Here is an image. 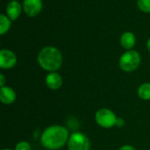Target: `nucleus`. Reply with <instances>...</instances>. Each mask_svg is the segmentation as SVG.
Listing matches in <instances>:
<instances>
[{
	"instance_id": "nucleus-8",
	"label": "nucleus",
	"mask_w": 150,
	"mask_h": 150,
	"mask_svg": "<svg viewBox=\"0 0 150 150\" xmlns=\"http://www.w3.org/2000/svg\"><path fill=\"white\" fill-rule=\"evenodd\" d=\"M46 82V85L48 89L52 90V91H56L59 90L63 83V80L62 76L55 72H49L45 79Z\"/></svg>"
},
{
	"instance_id": "nucleus-4",
	"label": "nucleus",
	"mask_w": 150,
	"mask_h": 150,
	"mask_svg": "<svg viewBox=\"0 0 150 150\" xmlns=\"http://www.w3.org/2000/svg\"><path fill=\"white\" fill-rule=\"evenodd\" d=\"M117 116L112 110L108 108H101L97 111L95 114V121L96 123L104 128H112L115 127Z\"/></svg>"
},
{
	"instance_id": "nucleus-14",
	"label": "nucleus",
	"mask_w": 150,
	"mask_h": 150,
	"mask_svg": "<svg viewBox=\"0 0 150 150\" xmlns=\"http://www.w3.org/2000/svg\"><path fill=\"white\" fill-rule=\"evenodd\" d=\"M137 6L142 11L150 13V0H137Z\"/></svg>"
},
{
	"instance_id": "nucleus-3",
	"label": "nucleus",
	"mask_w": 150,
	"mask_h": 150,
	"mask_svg": "<svg viewBox=\"0 0 150 150\" xmlns=\"http://www.w3.org/2000/svg\"><path fill=\"white\" fill-rule=\"evenodd\" d=\"M142 62V57L136 50H127L120 58L119 65L120 68L127 73L136 70Z\"/></svg>"
},
{
	"instance_id": "nucleus-10",
	"label": "nucleus",
	"mask_w": 150,
	"mask_h": 150,
	"mask_svg": "<svg viewBox=\"0 0 150 150\" xmlns=\"http://www.w3.org/2000/svg\"><path fill=\"white\" fill-rule=\"evenodd\" d=\"M17 98L16 91L10 86L1 87L0 90V101L4 105H11L15 102Z\"/></svg>"
},
{
	"instance_id": "nucleus-12",
	"label": "nucleus",
	"mask_w": 150,
	"mask_h": 150,
	"mask_svg": "<svg viewBox=\"0 0 150 150\" xmlns=\"http://www.w3.org/2000/svg\"><path fill=\"white\" fill-rule=\"evenodd\" d=\"M137 94L142 100H150V83H144L140 85L137 90Z\"/></svg>"
},
{
	"instance_id": "nucleus-5",
	"label": "nucleus",
	"mask_w": 150,
	"mask_h": 150,
	"mask_svg": "<svg viewBox=\"0 0 150 150\" xmlns=\"http://www.w3.org/2000/svg\"><path fill=\"white\" fill-rule=\"evenodd\" d=\"M68 150H91L90 139L81 132L70 134L68 143Z\"/></svg>"
},
{
	"instance_id": "nucleus-7",
	"label": "nucleus",
	"mask_w": 150,
	"mask_h": 150,
	"mask_svg": "<svg viewBox=\"0 0 150 150\" xmlns=\"http://www.w3.org/2000/svg\"><path fill=\"white\" fill-rule=\"evenodd\" d=\"M23 11L28 17H35L43 8L42 0H23Z\"/></svg>"
},
{
	"instance_id": "nucleus-19",
	"label": "nucleus",
	"mask_w": 150,
	"mask_h": 150,
	"mask_svg": "<svg viewBox=\"0 0 150 150\" xmlns=\"http://www.w3.org/2000/svg\"><path fill=\"white\" fill-rule=\"evenodd\" d=\"M147 48H148V50L150 52V38L148 40V41H147Z\"/></svg>"
},
{
	"instance_id": "nucleus-6",
	"label": "nucleus",
	"mask_w": 150,
	"mask_h": 150,
	"mask_svg": "<svg viewBox=\"0 0 150 150\" xmlns=\"http://www.w3.org/2000/svg\"><path fill=\"white\" fill-rule=\"evenodd\" d=\"M17 63L16 54L10 49H2L0 51V68L2 69H12Z\"/></svg>"
},
{
	"instance_id": "nucleus-21",
	"label": "nucleus",
	"mask_w": 150,
	"mask_h": 150,
	"mask_svg": "<svg viewBox=\"0 0 150 150\" xmlns=\"http://www.w3.org/2000/svg\"><path fill=\"white\" fill-rule=\"evenodd\" d=\"M12 1H19V0H12Z\"/></svg>"
},
{
	"instance_id": "nucleus-15",
	"label": "nucleus",
	"mask_w": 150,
	"mask_h": 150,
	"mask_svg": "<svg viewBox=\"0 0 150 150\" xmlns=\"http://www.w3.org/2000/svg\"><path fill=\"white\" fill-rule=\"evenodd\" d=\"M14 150H32V147L29 142L25 141H21L17 143Z\"/></svg>"
},
{
	"instance_id": "nucleus-2",
	"label": "nucleus",
	"mask_w": 150,
	"mask_h": 150,
	"mask_svg": "<svg viewBox=\"0 0 150 150\" xmlns=\"http://www.w3.org/2000/svg\"><path fill=\"white\" fill-rule=\"evenodd\" d=\"M37 60L41 69L48 72H55L62 67L63 57L58 48L47 46L39 52Z\"/></svg>"
},
{
	"instance_id": "nucleus-13",
	"label": "nucleus",
	"mask_w": 150,
	"mask_h": 150,
	"mask_svg": "<svg viewBox=\"0 0 150 150\" xmlns=\"http://www.w3.org/2000/svg\"><path fill=\"white\" fill-rule=\"evenodd\" d=\"M11 26V20L8 18L6 14L2 13L0 15V34H5Z\"/></svg>"
},
{
	"instance_id": "nucleus-16",
	"label": "nucleus",
	"mask_w": 150,
	"mask_h": 150,
	"mask_svg": "<svg viewBox=\"0 0 150 150\" xmlns=\"http://www.w3.org/2000/svg\"><path fill=\"white\" fill-rule=\"evenodd\" d=\"M124 125H125V120H124V119L121 118V117H118V118H117V120H116V125H115V127H124Z\"/></svg>"
},
{
	"instance_id": "nucleus-11",
	"label": "nucleus",
	"mask_w": 150,
	"mask_h": 150,
	"mask_svg": "<svg viewBox=\"0 0 150 150\" xmlns=\"http://www.w3.org/2000/svg\"><path fill=\"white\" fill-rule=\"evenodd\" d=\"M120 45L126 50H132L136 44V37L132 32H125L120 37Z\"/></svg>"
},
{
	"instance_id": "nucleus-22",
	"label": "nucleus",
	"mask_w": 150,
	"mask_h": 150,
	"mask_svg": "<svg viewBox=\"0 0 150 150\" xmlns=\"http://www.w3.org/2000/svg\"><path fill=\"white\" fill-rule=\"evenodd\" d=\"M46 150H47V149H46Z\"/></svg>"
},
{
	"instance_id": "nucleus-20",
	"label": "nucleus",
	"mask_w": 150,
	"mask_h": 150,
	"mask_svg": "<svg viewBox=\"0 0 150 150\" xmlns=\"http://www.w3.org/2000/svg\"><path fill=\"white\" fill-rule=\"evenodd\" d=\"M3 150H12V149H4Z\"/></svg>"
},
{
	"instance_id": "nucleus-9",
	"label": "nucleus",
	"mask_w": 150,
	"mask_h": 150,
	"mask_svg": "<svg viewBox=\"0 0 150 150\" xmlns=\"http://www.w3.org/2000/svg\"><path fill=\"white\" fill-rule=\"evenodd\" d=\"M23 9V6L19 4L18 1H12L9 2L5 8V13L8 16V18L11 20H17L18 17L21 14V11Z\"/></svg>"
},
{
	"instance_id": "nucleus-17",
	"label": "nucleus",
	"mask_w": 150,
	"mask_h": 150,
	"mask_svg": "<svg viewBox=\"0 0 150 150\" xmlns=\"http://www.w3.org/2000/svg\"><path fill=\"white\" fill-rule=\"evenodd\" d=\"M5 83H6V78L3 74H0V86L4 87L5 86Z\"/></svg>"
},
{
	"instance_id": "nucleus-18",
	"label": "nucleus",
	"mask_w": 150,
	"mask_h": 150,
	"mask_svg": "<svg viewBox=\"0 0 150 150\" xmlns=\"http://www.w3.org/2000/svg\"><path fill=\"white\" fill-rule=\"evenodd\" d=\"M119 150H136V149L134 148L131 145H124V146H122Z\"/></svg>"
},
{
	"instance_id": "nucleus-1",
	"label": "nucleus",
	"mask_w": 150,
	"mask_h": 150,
	"mask_svg": "<svg viewBox=\"0 0 150 150\" xmlns=\"http://www.w3.org/2000/svg\"><path fill=\"white\" fill-rule=\"evenodd\" d=\"M69 138L68 128L60 125H53L43 131L40 136V143L46 149L58 150L68 143Z\"/></svg>"
}]
</instances>
